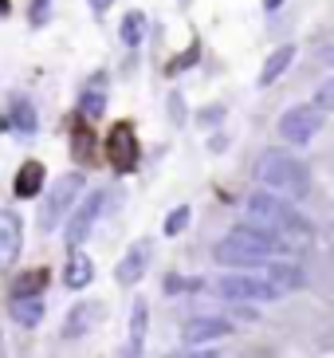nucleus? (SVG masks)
Returning a JSON list of instances; mask_svg holds the SVG:
<instances>
[{
    "instance_id": "nucleus-1",
    "label": "nucleus",
    "mask_w": 334,
    "mask_h": 358,
    "mask_svg": "<svg viewBox=\"0 0 334 358\" xmlns=\"http://www.w3.org/2000/svg\"><path fill=\"white\" fill-rule=\"evenodd\" d=\"M256 178H260L263 189H275V197H303L307 193V169L303 162H295L291 154L283 150H268L256 166Z\"/></svg>"
},
{
    "instance_id": "nucleus-2",
    "label": "nucleus",
    "mask_w": 334,
    "mask_h": 358,
    "mask_svg": "<svg viewBox=\"0 0 334 358\" xmlns=\"http://www.w3.org/2000/svg\"><path fill=\"white\" fill-rule=\"evenodd\" d=\"M248 213H252V224H263V229H299V217H295V209L287 205L283 197H275V193H252L248 197Z\"/></svg>"
},
{
    "instance_id": "nucleus-3",
    "label": "nucleus",
    "mask_w": 334,
    "mask_h": 358,
    "mask_svg": "<svg viewBox=\"0 0 334 358\" xmlns=\"http://www.w3.org/2000/svg\"><path fill=\"white\" fill-rule=\"evenodd\" d=\"M79 193H83V173H63V178H55L52 193H48V201H43V209H40L43 229H55V221L63 217V209H67Z\"/></svg>"
},
{
    "instance_id": "nucleus-4",
    "label": "nucleus",
    "mask_w": 334,
    "mask_h": 358,
    "mask_svg": "<svg viewBox=\"0 0 334 358\" xmlns=\"http://www.w3.org/2000/svg\"><path fill=\"white\" fill-rule=\"evenodd\" d=\"M106 158L118 173H134L138 169V138L130 122H115V130L106 134Z\"/></svg>"
},
{
    "instance_id": "nucleus-5",
    "label": "nucleus",
    "mask_w": 334,
    "mask_h": 358,
    "mask_svg": "<svg viewBox=\"0 0 334 358\" xmlns=\"http://www.w3.org/2000/svg\"><path fill=\"white\" fill-rule=\"evenodd\" d=\"M212 292L217 295H224V299H236V303H240V299H275V287L268 284V280H256V275H220L217 284H212Z\"/></svg>"
},
{
    "instance_id": "nucleus-6",
    "label": "nucleus",
    "mask_w": 334,
    "mask_h": 358,
    "mask_svg": "<svg viewBox=\"0 0 334 358\" xmlns=\"http://www.w3.org/2000/svg\"><path fill=\"white\" fill-rule=\"evenodd\" d=\"M319 127H323V110H314V106H291L287 115L279 118V134L287 138V142H311L314 134H319Z\"/></svg>"
},
{
    "instance_id": "nucleus-7",
    "label": "nucleus",
    "mask_w": 334,
    "mask_h": 358,
    "mask_svg": "<svg viewBox=\"0 0 334 358\" xmlns=\"http://www.w3.org/2000/svg\"><path fill=\"white\" fill-rule=\"evenodd\" d=\"M103 205H106V189H91L83 197V205H79V213L71 217V224H67V244L71 248H79V244L91 236V229H94V217L103 213Z\"/></svg>"
},
{
    "instance_id": "nucleus-8",
    "label": "nucleus",
    "mask_w": 334,
    "mask_h": 358,
    "mask_svg": "<svg viewBox=\"0 0 334 358\" xmlns=\"http://www.w3.org/2000/svg\"><path fill=\"white\" fill-rule=\"evenodd\" d=\"M20 244H24L20 217H16V213H8V209H0V272H4V268H12V260L20 256Z\"/></svg>"
},
{
    "instance_id": "nucleus-9",
    "label": "nucleus",
    "mask_w": 334,
    "mask_h": 358,
    "mask_svg": "<svg viewBox=\"0 0 334 358\" xmlns=\"http://www.w3.org/2000/svg\"><path fill=\"white\" fill-rule=\"evenodd\" d=\"M224 335H232V323L220 315H201V319H189L185 323L189 347H201V343H212V338H224Z\"/></svg>"
},
{
    "instance_id": "nucleus-10",
    "label": "nucleus",
    "mask_w": 334,
    "mask_h": 358,
    "mask_svg": "<svg viewBox=\"0 0 334 358\" xmlns=\"http://www.w3.org/2000/svg\"><path fill=\"white\" fill-rule=\"evenodd\" d=\"M146 260H150V241H138V244H130V252L118 260V268H115V280L122 287H130V284H138L142 275H146Z\"/></svg>"
},
{
    "instance_id": "nucleus-11",
    "label": "nucleus",
    "mask_w": 334,
    "mask_h": 358,
    "mask_svg": "<svg viewBox=\"0 0 334 358\" xmlns=\"http://www.w3.org/2000/svg\"><path fill=\"white\" fill-rule=\"evenodd\" d=\"M232 241H240V244H248V248H256V252H275V248H283V241H279V232H272V229H263V224H236V232H232Z\"/></svg>"
},
{
    "instance_id": "nucleus-12",
    "label": "nucleus",
    "mask_w": 334,
    "mask_h": 358,
    "mask_svg": "<svg viewBox=\"0 0 334 358\" xmlns=\"http://www.w3.org/2000/svg\"><path fill=\"white\" fill-rule=\"evenodd\" d=\"M217 260L228 264V268H256V264H263V252H256V248H248V244L224 236V241L217 244Z\"/></svg>"
},
{
    "instance_id": "nucleus-13",
    "label": "nucleus",
    "mask_w": 334,
    "mask_h": 358,
    "mask_svg": "<svg viewBox=\"0 0 334 358\" xmlns=\"http://www.w3.org/2000/svg\"><path fill=\"white\" fill-rule=\"evenodd\" d=\"M40 189H43V166L40 162H24L16 181H12V193L16 197H36Z\"/></svg>"
},
{
    "instance_id": "nucleus-14",
    "label": "nucleus",
    "mask_w": 334,
    "mask_h": 358,
    "mask_svg": "<svg viewBox=\"0 0 334 358\" xmlns=\"http://www.w3.org/2000/svg\"><path fill=\"white\" fill-rule=\"evenodd\" d=\"M268 284L275 292H295V287L307 284V275L299 268H291V264H268Z\"/></svg>"
},
{
    "instance_id": "nucleus-15",
    "label": "nucleus",
    "mask_w": 334,
    "mask_h": 358,
    "mask_svg": "<svg viewBox=\"0 0 334 358\" xmlns=\"http://www.w3.org/2000/svg\"><path fill=\"white\" fill-rule=\"evenodd\" d=\"M146 299H134V311H130V343H126L122 358H138V347H142V335H146Z\"/></svg>"
},
{
    "instance_id": "nucleus-16",
    "label": "nucleus",
    "mask_w": 334,
    "mask_h": 358,
    "mask_svg": "<svg viewBox=\"0 0 334 358\" xmlns=\"http://www.w3.org/2000/svg\"><path fill=\"white\" fill-rule=\"evenodd\" d=\"M48 284H52V272H48V268L20 272V280H16V295H12V299H36V295H40Z\"/></svg>"
},
{
    "instance_id": "nucleus-17",
    "label": "nucleus",
    "mask_w": 334,
    "mask_h": 358,
    "mask_svg": "<svg viewBox=\"0 0 334 358\" xmlns=\"http://www.w3.org/2000/svg\"><path fill=\"white\" fill-rule=\"evenodd\" d=\"M295 59V48L291 43H283V48H275L272 55H268V64H263V71H260V87H268V83H275L283 71H287V64Z\"/></svg>"
},
{
    "instance_id": "nucleus-18",
    "label": "nucleus",
    "mask_w": 334,
    "mask_h": 358,
    "mask_svg": "<svg viewBox=\"0 0 334 358\" xmlns=\"http://www.w3.org/2000/svg\"><path fill=\"white\" fill-rule=\"evenodd\" d=\"M91 275H94V264L87 260V256H71V264H67V272H63V284L67 287H87L91 284Z\"/></svg>"
},
{
    "instance_id": "nucleus-19",
    "label": "nucleus",
    "mask_w": 334,
    "mask_h": 358,
    "mask_svg": "<svg viewBox=\"0 0 334 358\" xmlns=\"http://www.w3.org/2000/svg\"><path fill=\"white\" fill-rule=\"evenodd\" d=\"M12 319L20 327H36L43 319V303L40 299H12Z\"/></svg>"
},
{
    "instance_id": "nucleus-20",
    "label": "nucleus",
    "mask_w": 334,
    "mask_h": 358,
    "mask_svg": "<svg viewBox=\"0 0 334 358\" xmlns=\"http://www.w3.org/2000/svg\"><path fill=\"white\" fill-rule=\"evenodd\" d=\"M12 127L20 130V134H36V106L28 99H16L12 103Z\"/></svg>"
},
{
    "instance_id": "nucleus-21",
    "label": "nucleus",
    "mask_w": 334,
    "mask_h": 358,
    "mask_svg": "<svg viewBox=\"0 0 334 358\" xmlns=\"http://www.w3.org/2000/svg\"><path fill=\"white\" fill-rule=\"evenodd\" d=\"M142 36H146V12H126V20H122V43L138 48V43H142Z\"/></svg>"
},
{
    "instance_id": "nucleus-22",
    "label": "nucleus",
    "mask_w": 334,
    "mask_h": 358,
    "mask_svg": "<svg viewBox=\"0 0 334 358\" xmlns=\"http://www.w3.org/2000/svg\"><path fill=\"white\" fill-rule=\"evenodd\" d=\"M91 315H99V303L75 307L71 319H67V327H63V335H79V331H87V327H91Z\"/></svg>"
},
{
    "instance_id": "nucleus-23",
    "label": "nucleus",
    "mask_w": 334,
    "mask_h": 358,
    "mask_svg": "<svg viewBox=\"0 0 334 358\" xmlns=\"http://www.w3.org/2000/svg\"><path fill=\"white\" fill-rule=\"evenodd\" d=\"M79 106H83L87 118H99L106 110V95L99 91V87H91V91H83V103H79Z\"/></svg>"
},
{
    "instance_id": "nucleus-24",
    "label": "nucleus",
    "mask_w": 334,
    "mask_h": 358,
    "mask_svg": "<svg viewBox=\"0 0 334 358\" xmlns=\"http://www.w3.org/2000/svg\"><path fill=\"white\" fill-rule=\"evenodd\" d=\"M197 55H201V43H189V48H185V52H181V55H173V59H169V67H166V71H169V75L185 71V67L193 64V59H197Z\"/></svg>"
},
{
    "instance_id": "nucleus-25",
    "label": "nucleus",
    "mask_w": 334,
    "mask_h": 358,
    "mask_svg": "<svg viewBox=\"0 0 334 358\" xmlns=\"http://www.w3.org/2000/svg\"><path fill=\"white\" fill-rule=\"evenodd\" d=\"M185 224H189V205H177V209L166 217V236H177Z\"/></svg>"
},
{
    "instance_id": "nucleus-26",
    "label": "nucleus",
    "mask_w": 334,
    "mask_h": 358,
    "mask_svg": "<svg viewBox=\"0 0 334 358\" xmlns=\"http://www.w3.org/2000/svg\"><path fill=\"white\" fill-rule=\"evenodd\" d=\"M185 287H189V280H185V275H166V292H169V295L185 292Z\"/></svg>"
},
{
    "instance_id": "nucleus-27",
    "label": "nucleus",
    "mask_w": 334,
    "mask_h": 358,
    "mask_svg": "<svg viewBox=\"0 0 334 358\" xmlns=\"http://www.w3.org/2000/svg\"><path fill=\"white\" fill-rule=\"evenodd\" d=\"M48 20V0H31V24Z\"/></svg>"
},
{
    "instance_id": "nucleus-28",
    "label": "nucleus",
    "mask_w": 334,
    "mask_h": 358,
    "mask_svg": "<svg viewBox=\"0 0 334 358\" xmlns=\"http://www.w3.org/2000/svg\"><path fill=\"white\" fill-rule=\"evenodd\" d=\"M75 154H79V158H91V134L75 138Z\"/></svg>"
},
{
    "instance_id": "nucleus-29",
    "label": "nucleus",
    "mask_w": 334,
    "mask_h": 358,
    "mask_svg": "<svg viewBox=\"0 0 334 358\" xmlns=\"http://www.w3.org/2000/svg\"><path fill=\"white\" fill-rule=\"evenodd\" d=\"M173 358H217V350H189V355H173Z\"/></svg>"
},
{
    "instance_id": "nucleus-30",
    "label": "nucleus",
    "mask_w": 334,
    "mask_h": 358,
    "mask_svg": "<svg viewBox=\"0 0 334 358\" xmlns=\"http://www.w3.org/2000/svg\"><path fill=\"white\" fill-rule=\"evenodd\" d=\"M323 106H331V83H326L323 91H319V106H314V110H323Z\"/></svg>"
},
{
    "instance_id": "nucleus-31",
    "label": "nucleus",
    "mask_w": 334,
    "mask_h": 358,
    "mask_svg": "<svg viewBox=\"0 0 334 358\" xmlns=\"http://www.w3.org/2000/svg\"><path fill=\"white\" fill-rule=\"evenodd\" d=\"M110 4H115V0H91V8H94V12H106Z\"/></svg>"
},
{
    "instance_id": "nucleus-32",
    "label": "nucleus",
    "mask_w": 334,
    "mask_h": 358,
    "mask_svg": "<svg viewBox=\"0 0 334 358\" xmlns=\"http://www.w3.org/2000/svg\"><path fill=\"white\" fill-rule=\"evenodd\" d=\"M279 4H283V0H263V8H268V12H272V8H279Z\"/></svg>"
},
{
    "instance_id": "nucleus-33",
    "label": "nucleus",
    "mask_w": 334,
    "mask_h": 358,
    "mask_svg": "<svg viewBox=\"0 0 334 358\" xmlns=\"http://www.w3.org/2000/svg\"><path fill=\"white\" fill-rule=\"evenodd\" d=\"M0 16H8V0H0Z\"/></svg>"
}]
</instances>
